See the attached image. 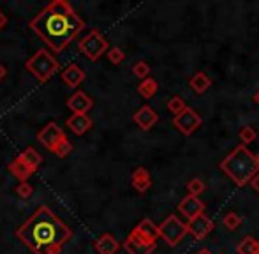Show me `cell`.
<instances>
[{"label": "cell", "mask_w": 259, "mask_h": 254, "mask_svg": "<svg viewBox=\"0 0 259 254\" xmlns=\"http://www.w3.org/2000/svg\"><path fill=\"white\" fill-rule=\"evenodd\" d=\"M65 126L69 127V131H71L72 134L83 136V134H87L90 129H92L94 122L88 115H71V117L67 119Z\"/></svg>", "instance_id": "14"}, {"label": "cell", "mask_w": 259, "mask_h": 254, "mask_svg": "<svg viewBox=\"0 0 259 254\" xmlns=\"http://www.w3.org/2000/svg\"><path fill=\"white\" fill-rule=\"evenodd\" d=\"M65 104L72 111V115H87L94 108V99L83 90H78L67 99Z\"/></svg>", "instance_id": "10"}, {"label": "cell", "mask_w": 259, "mask_h": 254, "mask_svg": "<svg viewBox=\"0 0 259 254\" xmlns=\"http://www.w3.org/2000/svg\"><path fill=\"white\" fill-rule=\"evenodd\" d=\"M221 169L236 186H247L259 171V166L256 164L254 154L243 145H238L229 156L224 157V161L221 162Z\"/></svg>", "instance_id": "3"}, {"label": "cell", "mask_w": 259, "mask_h": 254, "mask_svg": "<svg viewBox=\"0 0 259 254\" xmlns=\"http://www.w3.org/2000/svg\"><path fill=\"white\" fill-rule=\"evenodd\" d=\"M7 169H9V173L13 175L14 178H18L20 182H29V178L33 175V171L29 168V166L25 164L23 161H20V159H13V161L9 162L7 164Z\"/></svg>", "instance_id": "18"}, {"label": "cell", "mask_w": 259, "mask_h": 254, "mask_svg": "<svg viewBox=\"0 0 259 254\" xmlns=\"http://www.w3.org/2000/svg\"><path fill=\"white\" fill-rule=\"evenodd\" d=\"M62 81L69 87V89H74L81 81L85 80V71L78 65V64H69L65 69L62 71Z\"/></svg>", "instance_id": "17"}, {"label": "cell", "mask_w": 259, "mask_h": 254, "mask_svg": "<svg viewBox=\"0 0 259 254\" xmlns=\"http://www.w3.org/2000/svg\"><path fill=\"white\" fill-rule=\"evenodd\" d=\"M222 222H224V226H226L229 231H234V229L242 224V217H240L238 214H234V212H227L226 216H224V219H222Z\"/></svg>", "instance_id": "25"}, {"label": "cell", "mask_w": 259, "mask_h": 254, "mask_svg": "<svg viewBox=\"0 0 259 254\" xmlns=\"http://www.w3.org/2000/svg\"><path fill=\"white\" fill-rule=\"evenodd\" d=\"M157 231H159V237H162L166 240L167 246L175 247L184 240L189 229L184 221H180L176 216H169L162 221V224L157 226Z\"/></svg>", "instance_id": "8"}, {"label": "cell", "mask_w": 259, "mask_h": 254, "mask_svg": "<svg viewBox=\"0 0 259 254\" xmlns=\"http://www.w3.org/2000/svg\"><path fill=\"white\" fill-rule=\"evenodd\" d=\"M205 182L201 178H193L191 182L187 184V192L189 196H199L203 190H205Z\"/></svg>", "instance_id": "27"}, {"label": "cell", "mask_w": 259, "mask_h": 254, "mask_svg": "<svg viewBox=\"0 0 259 254\" xmlns=\"http://www.w3.org/2000/svg\"><path fill=\"white\" fill-rule=\"evenodd\" d=\"M30 29L46 42L51 50L60 53L85 29V21L76 14L69 2L53 0L41 13L35 14V18L30 21Z\"/></svg>", "instance_id": "2"}, {"label": "cell", "mask_w": 259, "mask_h": 254, "mask_svg": "<svg viewBox=\"0 0 259 254\" xmlns=\"http://www.w3.org/2000/svg\"><path fill=\"white\" fill-rule=\"evenodd\" d=\"M18 159L25 162V164L29 166L30 169H32L33 173H35V169H37L39 166L42 164V156L33 147H27L25 150H23V152L18 156Z\"/></svg>", "instance_id": "19"}, {"label": "cell", "mask_w": 259, "mask_h": 254, "mask_svg": "<svg viewBox=\"0 0 259 254\" xmlns=\"http://www.w3.org/2000/svg\"><path fill=\"white\" fill-rule=\"evenodd\" d=\"M159 231L150 219L139 221V224L127 235L124 240V249L127 254H152L157 247Z\"/></svg>", "instance_id": "4"}, {"label": "cell", "mask_w": 259, "mask_h": 254, "mask_svg": "<svg viewBox=\"0 0 259 254\" xmlns=\"http://www.w3.org/2000/svg\"><path fill=\"white\" fill-rule=\"evenodd\" d=\"M16 237L33 254H62L72 231L48 207H39L18 228Z\"/></svg>", "instance_id": "1"}, {"label": "cell", "mask_w": 259, "mask_h": 254, "mask_svg": "<svg viewBox=\"0 0 259 254\" xmlns=\"http://www.w3.org/2000/svg\"><path fill=\"white\" fill-rule=\"evenodd\" d=\"M25 69L37 81L44 83V81L51 80V78H53L55 74L59 72L60 64H59V60L51 55L50 51L42 48V50H37L29 60H27Z\"/></svg>", "instance_id": "6"}, {"label": "cell", "mask_w": 259, "mask_h": 254, "mask_svg": "<svg viewBox=\"0 0 259 254\" xmlns=\"http://www.w3.org/2000/svg\"><path fill=\"white\" fill-rule=\"evenodd\" d=\"M173 126L178 129L182 134L185 136H191L197 127L201 126V117L193 110V108H185L182 113L175 115L173 119Z\"/></svg>", "instance_id": "9"}, {"label": "cell", "mask_w": 259, "mask_h": 254, "mask_svg": "<svg viewBox=\"0 0 259 254\" xmlns=\"http://www.w3.org/2000/svg\"><path fill=\"white\" fill-rule=\"evenodd\" d=\"M157 90H159V83L154 78H146L138 85V94L143 99H152L157 94Z\"/></svg>", "instance_id": "21"}, {"label": "cell", "mask_w": 259, "mask_h": 254, "mask_svg": "<svg viewBox=\"0 0 259 254\" xmlns=\"http://www.w3.org/2000/svg\"><path fill=\"white\" fill-rule=\"evenodd\" d=\"M197 254H212V253H210L208 249H201V251H199V253H197Z\"/></svg>", "instance_id": "34"}, {"label": "cell", "mask_w": 259, "mask_h": 254, "mask_svg": "<svg viewBox=\"0 0 259 254\" xmlns=\"http://www.w3.org/2000/svg\"><path fill=\"white\" fill-rule=\"evenodd\" d=\"M189 85H191V89L194 90L196 94H205L206 90L212 87V80H210L208 76H206L205 72H196L193 78H191V81H189Z\"/></svg>", "instance_id": "20"}, {"label": "cell", "mask_w": 259, "mask_h": 254, "mask_svg": "<svg viewBox=\"0 0 259 254\" xmlns=\"http://www.w3.org/2000/svg\"><path fill=\"white\" fill-rule=\"evenodd\" d=\"M254 157H256V164L259 166V154H258V156H254Z\"/></svg>", "instance_id": "35"}, {"label": "cell", "mask_w": 259, "mask_h": 254, "mask_svg": "<svg viewBox=\"0 0 259 254\" xmlns=\"http://www.w3.org/2000/svg\"><path fill=\"white\" fill-rule=\"evenodd\" d=\"M178 212H182V216H185L189 221H193L194 217L205 214V203L201 201L197 196H185L178 205Z\"/></svg>", "instance_id": "12"}, {"label": "cell", "mask_w": 259, "mask_h": 254, "mask_svg": "<svg viewBox=\"0 0 259 254\" xmlns=\"http://www.w3.org/2000/svg\"><path fill=\"white\" fill-rule=\"evenodd\" d=\"M16 194H18V198H23V199L30 198V196L33 194L32 184L30 182H20L18 184V187H16Z\"/></svg>", "instance_id": "29"}, {"label": "cell", "mask_w": 259, "mask_h": 254, "mask_svg": "<svg viewBox=\"0 0 259 254\" xmlns=\"http://www.w3.org/2000/svg\"><path fill=\"white\" fill-rule=\"evenodd\" d=\"M5 76H7V69H5V65H2V64H0V81L4 80Z\"/></svg>", "instance_id": "32"}, {"label": "cell", "mask_w": 259, "mask_h": 254, "mask_svg": "<svg viewBox=\"0 0 259 254\" xmlns=\"http://www.w3.org/2000/svg\"><path fill=\"white\" fill-rule=\"evenodd\" d=\"M37 141L60 159H64L72 152V143L57 122H48L42 127L37 132Z\"/></svg>", "instance_id": "5"}, {"label": "cell", "mask_w": 259, "mask_h": 254, "mask_svg": "<svg viewBox=\"0 0 259 254\" xmlns=\"http://www.w3.org/2000/svg\"><path fill=\"white\" fill-rule=\"evenodd\" d=\"M187 108V104H185V101L180 95H175V97L169 99V102H167V110L171 111L173 115H178L182 113V111Z\"/></svg>", "instance_id": "26"}, {"label": "cell", "mask_w": 259, "mask_h": 254, "mask_svg": "<svg viewBox=\"0 0 259 254\" xmlns=\"http://www.w3.org/2000/svg\"><path fill=\"white\" fill-rule=\"evenodd\" d=\"M130 184H132V187L138 190V192H146V190L152 187L150 171H148L146 168H143V166L136 168L132 171V175H130Z\"/></svg>", "instance_id": "15"}, {"label": "cell", "mask_w": 259, "mask_h": 254, "mask_svg": "<svg viewBox=\"0 0 259 254\" xmlns=\"http://www.w3.org/2000/svg\"><path fill=\"white\" fill-rule=\"evenodd\" d=\"M240 141H242V145L245 147V145H251L256 141V138H258V132H256V129L252 126H245L240 129Z\"/></svg>", "instance_id": "23"}, {"label": "cell", "mask_w": 259, "mask_h": 254, "mask_svg": "<svg viewBox=\"0 0 259 254\" xmlns=\"http://www.w3.org/2000/svg\"><path fill=\"white\" fill-rule=\"evenodd\" d=\"M187 229H189V233H191V235L196 238V240H203V238H205L208 233H212L213 221L210 219L208 216H205V214H201V216L194 217L193 221H189Z\"/></svg>", "instance_id": "11"}, {"label": "cell", "mask_w": 259, "mask_h": 254, "mask_svg": "<svg viewBox=\"0 0 259 254\" xmlns=\"http://www.w3.org/2000/svg\"><path fill=\"white\" fill-rule=\"evenodd\" d=\"M78 46H80V51L87 57L88 60L96 62V60H99L100 57L109 50V42L104 35L100 34L99 30L92 29L83 39H81Z\"/></svg>", "instance_id": "7"}, {"label": "cell", "mask_w": 259, "mask_h": 254, "mask_svg": "<svg viewBox=\"0 0 259 254\" xmlns=\"http://www.w3.org/2000/svg\"><path fill=\"white\" fill-rule=\"evenodd\" d=\"M108 60L111 64H115V65H118V64H122L124 60H126V53H124L122 48H118V46L109 48L108 50Z\"/></svg>", "instance_id": "28"}, {"label": "cell", "mask_w": 259, "mask_h": 254, "mask_svg": "<svg viewBox=\"0 0 259 254\" xmlns=\"http://www.w3.org/2000/svg\"><path fill=\"white\" fill-rule=\"evenodd\" d=\"M249 184H251V186L254 187V190H258V192H259V171L254 175V177H252V180H251Z\"/></svg>", "instance_id": "30"}, {"label": "cell", "mask_w": 259, "mask_h": 254, "mask_svg": "<svg viewBox=\"0 0 259 254\" xmlns=\"http://www.w3.org/2000/svg\"><path fill=\"white\" fill-rule=\"evenodd\" d=\"M238 254H259V240L256 237H245L236 247Z\"/></svg>", "instance_id": "22"}, {"label": "cell", "mask_w": 259, "mask_h": 254, "mask_svg": "<svg viewBox=\"0 0 259 254\" xmlns=\"http://www.w3.org/2000/svg\"><path fill=\"white\" fill-rule=\"evenodd\" d=\"M5 25H7V16H5V14L2 13V9H0V30L4 29Z\"/></svg>", "instance_id": "31"}, {"label": "cell", "mask_w": 259, "mask_h": 254, "mask_svg": "<svg viewBox=\"0 0 259 254\" xmlns=\"http://www.w3.org/2000/svg\"><path fill=\"white\" fill-rule=\"evenodd\" d=\"M132 72L134 76L139 78V80H146V78H150V65L146 62H143V60H139V62H136L132 65Z\"/></svg>", "instance_id": "24"}, {"label": "cell", "mask_w": 259, "mask_h": 254, "mask_svg": "<svg viewBox=\"0 0 259 254\" xmlns=\"http://www.w3.org/2000/svg\"><path fill=\"white\" fill-rule=\"evenodd\" d=\"M94 249L97 251V254H117L120 249V244L111 233H104L94 242Z\"/></svg>", "instance_id": "16"}, {"label": "cell", "mask_w": 259, "mask_h": 254, "mask_svg": "<svg viewBox=\"0 0 259 254\" xmlns=\"http://www.w3.org/2000/svg\"><path fill=\"white\" fill-rule=\"evenodd\" d=\"M134 122H136V126H138L139 129H143V131H150L152 127L159 122V115H157V111H155L152 106L145 104L134 113Z\"/></svg>", "instance_id": "13"}, {"label": "cell", "mask_w": 259, "mask_h": 254, "mask_svg": "<svg viewBox=\"0 0 259 254\" xmlns=\"http://www.w3.org/2000/svg\"><path fill=\"white\" fill-rule=\"evenodd\" d=\"M252 99H254V102H256V104L259 106V89H258V90H256V92H254V95H252Z\"/></svg>", "instance_id": "33"}]
</instances>
